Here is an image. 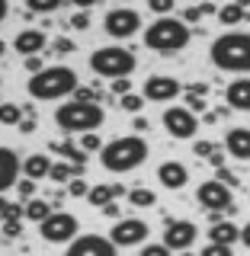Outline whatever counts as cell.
<instances>
[{
    "label": "cell",
    "instance_id": "cell-1",
    "mask_svg": "<svg viewBox=\"0 0 250 256\" xmlns=\"http://www.w3.org/2000/svg\"><path fill=\"white\" fill-rule=\"evenodd\" d=\"M212 64L218 70L250 74V32H224L212 42Z\"/></svg>",
    "mask_w": 250,
    "mask_h": 256
},
{
    "label": "cell",
    "instance_id": "cell-2",
    "mask_svg": "<svg viewBox=\"0 0 250 256\" xmlns=\"http://www.w3.org/2000/svg\"><path fill=\"white\" fill-rule=\"evenodd\" d=\"M144 160H148V144H144L141 134H125V138H116V141H109L106 148L100 150V164L106 166L109 173L138 170Z\"/></svg>",
    "mask_w": 250,
    "mask_h": 256
},
{
    "label": "cell",
    "instance_id": "cell-3",
    "mask_svg": "<svg viewBox=\"0 0 250 256\" xmlns=\"http://www.w3.org/2000/svg\"><path fill=\"white\" fill-rule=\"evenodd\" d=\"M192 32L183 20H173V16H164V20H154L148 29H144V45L151 52H160V54H173V52H183L189 45Z\"/></svg>",
    "mask_w": 250,
    "mask_h": 256
},
{
    "label": "cell",
    "instance_id": "cell-4",
    "mask_svg": "<svg viewBox=\"0 0 250 256\" xmlns=\"http://www.w3.org/2000/svg\"><path fill=\"white\" fill-rule=\"evenodd\" d=\"M26 90L32 100H61V96L77 90V74L64 64H55V68H45L42 74L29 77Z\"/></svg>",
    "mask_w": 250,
    "mask_h": 256
},
{
    "label": "cell",
    "instance_id": "cell-5",
    "mask_svg": "<svg viewBox=\"0 0 250 256\" xmlns=\"http://www.w3.org/2000/svg\"><path fill=\"white\" fill-rule=\"evenodd\" d=\"M106 112H103L100 102H61L55 109V122L64 134L68 132H80V134H90L103 125Z\"/></svg>",
    "mask_w": 250,
    "mask_h": 256
},
{
    "label": "cell",
    "instance_id": "cell-6",
    "mask_svg": "<svg viewBox=\"0 0 250 256\" xmlns=\"http://www.w3.org/2000/svg\"><path fill=\"white\" fill-rule=\"evenodd\" d=\"M135 54L128 52V48L122 45H106V48H96V52L90 54V70L93 74H100V77H112V80H119V77H128L135 70Z\"/></svg>",
    "mask_w": 250,
    "mask_h": 256
},
{
    "label": "cell",
    "instance_id": "cell-7",
    "mask_svg": "<svg viewBox=\"0 0 250 256\" xmlns=\"http://www.w3.org/2000/svg\"><path fill=\"white\" fill-rule=\"evenodd\" d=\"M103 29H106L109 38H132L135 32L141 29V13L138 10H128V6H116V10L106 13V20H103Z\"/></svg>",
    "mask_w": 250,
    "mask_h": 256
},
{
    "label": "cell",
    "instance_id": "cell-8",
    "mask_svg": "<svg viewBox=\"0 0 250 256\" xmlns=\"http://www.w3.org/2000/svg\"><path fill=\"white\" fill-rule=\"evenodd\" d=\"M164 128H167L170 138L189 141V138H196V132H199V118H196V112H189L186 106H170V109H164Z\"/></svg>",
    "mask_w": 250,
    "mask_h": 256
},
{
    "label": "cell",
    "instance_id": "cell-9",
    "mask_svg": "<svg viewBox=\"0 0 250 256\" xmlns=\"http://www.w3.org/2000/svg\"><path fill=\"white\" fill-rule=\"evenodd\" d=\"M39 230H42V237L48 244H68V240H77V230H80V221L74 214L68 212H55L48 221L39 224Z\"/></svg>",
    "mask_w": 250,
    "mask_h": 256
},
{
    "label": "cell",
    "instance_id": "cell-10",
    "mask_svg": "<svg viewBox=\"0 0 250 256\" xmlns=\"http://www.w3.org/2000/svg\"><path fill=\"white\" fill-rule=\"evenodd\" d=\"M64 256H119V246L112 244L109 237H100V234H84L77 240L68 244V253Z\"/></svg>",
    "mask_w": 250,
    "mask_h": 256
},
{
    "label": "cell",
    "instance_id": "cell-11",
    "mask_svg": "<svg viewBox=\"0 0 250 256\" xmlns=\"http://www.w3.org/2000/svg\"><path fill=\"white\" fill-rule=\"evenodd\" d=\"M196 196H199V205H205L208 212H221V208L228 212V208H234V192L218 180H205Z\"/></svg>",
    "mask_w": 250,
    "mask_h": 256
},
{
    "label": "cell",
    "instance_id": "cell-12",
    "mask_svg": "<svg viewBox=\"0 0 250 256\" xmlns=\"http://www.w3.org/2000/svg\"><path fill=\"white\" fill-rule=\"evenodd\" d=\"M148 234H151V228H148L141 218H122V221H116V228H112L109 240H112L116 246H138V244H144V240H148Z\"/></svg>",
    "mask_w": 250,
    "mask_h": 256
},
{
    "label": "cell",
    "instance_id": "cell-13",
    "mask_svg": "<svg viewBox=\"0 0 250 256\" xmlns=\"http://www.w3.org/2000/svg\"><path fill=\"white\" fill-rule=\"evenodd\" d=\"M196 224L192 221H173V218H167V230H164V246L167 250H189L192 246V240H196Z\"/></svg>",
    "mask_w": 250,
    "mask_h": 256
},
{
    "label": "cell",
    "instance_id": "cell-14",
    "mask_svg": "<svg viewBox=\"0 0 250 256\" xmlns=\"http://www.w3.org/2000/svg\"><path fill=\"white\" fill-rule=\"evenodd\" d=\"M180 93H183V86H180V80H176V77L154 74V77L144 80V96H148L151 102H170V100H176Z\"/></svg>",
    "mask_w": 250,
    "mask_h": 256
},
{
    "label": "cell",
    "instance_id": "cell-15",
    "mask_svg": "<svg viewBox=\"0 0 250 256\" xmlns=\"http://www.w3.org/2000/svg\"><path fill=\"white\" fill-rule=\"evenodd\" d=\"M20 170H23V164H20V157H16V150L0 144V196H4L7 189L16 186V176H20Z\"/></svg>",
    "mask_w": 250,
    "mask_h": 256
},
{
    "label": "cell",
    "instance_id": "cell-16",
    "mask_svg": "<svg viewBox=\"0 0 250 256\" xmlns=\"http://www.w3.org/2000/svg\"><path fill=\"white\" fill-rule=\"evenodd\" d=\"M157 180H160V186L164 189H183L186 186V180H189V170L180 164V160H164V164L157 166Z\"/></svg>",
    "mask_w": 250,
    "mask_h": 256
},
{
    "label": "cell",
    "instance_id": "cell-17",
    "mask_svg": "<svg viewBox=\"0 0 250 256\" xmlns=\"http://www.w3.org/2000/svg\"><path fill=\"white\" fill-rule=\"evenodd\" d=\"M224 100L234 112H250V77H237L234 84H228Z\"/></svg>",
    "mask_w": 250,
    "mask_h": 256
},
{
    "label": "cell",
    "instance_id": "cell-18",
    "mask_svg": "<svg viewBox=\"0 0 250 256\" xmlns=\"http://www.w3.org/2000/svg\"><path fill=\"white\" fill-rule=\"evenodd\" d=\"M45 42H48V38H45L42 29H23L20 36H16L13 48H16L20 54H26V58H36V54L45 48Z\"/></svg>",
    "mask_w": 250,
    "mask_h": 256
},
{
    "label": "cell",
    "instance_id": "cell-19",
    "mask_svg": "<svg viewBox=\"0 0 250 256\" xmlns=\"http://www.w3.org/2000/svg\"><path fill=\"white\" fill-rule=\"evenodd\" d=\"M224 150L237 160H250V128H231L224 138Z\"/></svg>",
    "mask_w": 250,
    "mask_h": 256
},
{
    "label": "cell",
    "instance_id": "cell-20",
    "mask_svg": "<svg viewBox=\"0 0 250 256\" xmlns=\"http://www.w3.org/2000/svg\"><path fill=\"white\" fill-rule=\"evenodd\" d=\"M52 160H48V154H29L26 160H23V173H26V180H45L48 173H52Z\"/></svg>",
    "mask_w": 250,
    "mask_h": 256
},
{
    "label": "cell",
    "instance_id": "cell-21",
    "mask_svg": "<svg viewBox=\"0 0 250 256\" xmlns=\"http://www.w3.org/2000/svg\"><path fill=\"white\" fill-rule=\"evenodd\" d=\"M208 240H212V244H221V246H234L240 240V228L231 224V221H221V224H215V228L208 230Z\"/></svg>",
    "mask_w": 250,
    "mask_h": 256
},
{
    "label": "cell",
    "instance_id": "cell-22",
    "mask_svg": "<svg viewBox=\"0 0 250 256\" xmlns=\"http://www.w3.org/2000/svg\"><path fill=\"white\" fill-rule=\"evenodd\" d=\"M52 150L64 157V164H74V166H80V170L87 166V150H84V148H77V144H71V141L52 144Z\"/></svg>",
    "mask_w": 250,
    "mask_h": 256
},
{
    "label": "cell",
    "instance_id": "cell-23",
    "mask_svg": "<svg viewBox=\"0 0 250 256\" xmlns=\"http://www.w3.org/2000/svg\"><path fill=\"white\" fill-rule=\"evenodd\" d=\"M244 16H247L244 4H224L218 10V22H224V26H237V22H244Z\"/></svg>",
    "mask_w": 250,
    "mask_h": 256
},
{
    "label": "cell",
    "instance_id": "cell-24",
    "mask_svg": "<svg viewBox=\"0 0 250 256\" xmlns=\"http://www.w3.org/2000/svg\"><path fill=\"white\" fill-rule=\"evenodd\" d=\"M52 205H48V202H42V198H29V202H26V218L29 221H36V224H42V221H48V218H52Z\"/></svg>",
    "mask_w": 250,
    "mask_h": 256
},
{
    "label": "cell",
    "instance_id": "cell-25",
    "mask_svg": "<svg viewBox=\"0 0 250 256\" xmlns=\"http://www.w3.org/2000/svg\"><path fill=\"white\" fill-rule=\"evenodd\" d=\"M80 173H84V170H80V166H74V164H55L52 173H48V180H55V182H71V180H77Z\"/></svg>",
    "mask_w": 250,
    "mask_h": 256
},
{
    "label": "cell",
    "instance_id": "cell-26",
    "mask_svg": "<svg viewBox=\"0 0 250 256\" xmlns=\"http://www.w3.org/2000/svg\"><path fill=\"white\" fill-rule=\"evenodd\" d=\"M20 122H23V106H16V102H0V125L20 128Z\"/></svg>",
    "mask_w": 250,
    "mask_h": 256
},
{
    "label": "cell",
    "instance_id": "cell-27",
    "mask_svg": "<svg viewBox=\"0 0 250 256\" xmlns=\"http://www.w3.org/2000/svg\"><path fill=\"white\" fill-rule=\"evenodd\" d=\"M218 16V10H215V4H202V6H186V10H183V22H186V26H189V22H199V20H202V16Z\"/></svg>",
    "mask_w": 250,
    "mask_h": 256
},
{
    "label": "cell",
    "instance_id": "cell-28",
    "mask_svg": "<svg viewBox=\"0 0 250 256\" xmlns=\"http://www.w3.org/2000/svg\"><path fill=\"white\" fill-rule=\"evenodd\" d=\"M112 198H116V196H112V186H93L90 192H87V202H90V205H100V208H106Z\"/></svg>",
    "mask_w": 250,
    "mask_h": 256
},
{
    "label": "cell",
    "instance_id": "cell-29",
    "mask_svg": "<svg viewBox=\"0 0 250 256\" xmlns=\"http://www.w3.org/2000/svg\"><path fill=\"white\" fill-rule=\"evenodd\" d=\"M128 202L135 208H151V205H157V196L151 189H132L128 192Z\"/></svg>",
    "mask_w": 250,
    "mask_h": 256
},
{
    "label": "cell",
    "instance_id": "cell-30",
    "mask_svg": "<svg viewBox=\"0 0 250 256\" xmlns=\"http://www.w3.org/2000/svg\"><path fill=\"white\" fill-rule=\"evenodd\" d=\"M116 106H119V109H125V112H135V116H138L141 106H144V100H141L138 93H128V96H122V100L116 102Z\"/></svg>",
    "mask_w": 250,
    "mask_h": 256
},
{
    "label": "cell",
    "instance_id": "cell-31",
    "mask_svg": "<svg viewBox=\"0 0 250 256\" xmlns=\"http://www.w3.org/2000/svg\"><path fill=\"white\" fill-rule=\"evenodd\" d=\"M61 0H29V13H55Z\"/></svg>",
    "mask_w": 250,
    "mask_h": 256
},
{
    "label": "cell",
    "instance_id": "cell-32",
    "mask_svg": "<svg viewBox=\"0 0 250 256\" xmlns=\"http://www.w3.org/2000/svg\"><path fill=\"white\" fill-rule=\"evenodd\" d=\"M80 148H84L87 154H96V150H103L106 144L100 141V134H96V132H90V134H84V138H80Z\"/></svg>",
    "mask_w": 250,
    "mask_h": 256
},
{
    "label": "cell",
    "instance_id": "cell-33",
    "mask_svg": "<svg viewBox=\"0 0 250 256\" xmlns=\"http://www.w3.org/2000/svg\"><path fill=\"white\" fill-rule=\"evenodd\" d=\"M96 100H103L100 90H93V86H77L74 90V102H96Z\"/></svg>",
    "mask_w": 250,
    "mask_h": 256
},
{
    "label": "cell",
    "instance_id": "cell-34",
    "mask_svg": "<svg viewBox=\"0 0 250 256\" xmlns=\"http://www.w3.org/2000/svg\"><path fill=\"white\" fill-rule=\"evenodd\" d=\"M132 93V80L128 77H119V80H112V100H122V96Z\"/></svg>",
    "mask_w": 250,
    "mask_h": 256
},
{
    "label": "cell",
    "instance_id": "cell-35",
    "mask_svg": "<svg viewBox=\"0 0 250 256\" xmlns=\"http://www.w3.org/2000/svg\"><path fill=\"white\" fill-rule=\"evenodd\" d=\"M151 13H157V20H164V16L173 13V0H151Z\"/></svg>",
    "mask_w": 250,
    "mask_h": 256
},
{
    "label": "cell",
    "instance_id": "cell-36",
    "mask_svg": "<svg viewBox=\"0 0 250 256\" xmlns=\"http://www.w3.org/2000/svg\"><path fill=\"white\" fill-rule=\"evenodd\" d=\"M74 42H71V38H55V42H52V54H58V58H64V54H71V52H74Z\"/></svg>",
    "mask_w": 250,
    "mask_h": 256
},
{
    "label": "cell",
    "instance_id": "cell-37",
    "mask_svg": "<svg viewBox=\"0 0 250 256\" xmlns=\"http://www.w3.org/2000/svg\"><path fill=\"white\" fill-rule=\"evenodd\" d=\"M71 29H77V32L90 29V13H87V10H77L74 16H71Z\"/></svg>",
    "mask_w": 250,
    "mask_h": 256
},
{
    "label": "cell",
    "instance_id": "cell-38",
    "mask_svg": "<svg viewBox=\"0 0 250 256\" xmlns=\"http://www.w3.org/2000/svg\"><path fill=\"white\" fill-rule=\"evenodd\" d=\"M138 256H170V250H167L164 244H144Z\"/></svg>",
    "mask_w": 250,
    "mask_h": 256
},
{
    "label": "cell",
    "instance_id": "cell-39",
    "mask_svg": "<svg viewBox=\"0 0 250 256\" xmlns=\"http://www.w3.org/2000/svg\"><path fill=\"white\" fill-rule=\"evenodd\" d=\"M0 234H4L7 240H16V237L23 234V224L20 221H4V230H0Z\"/></svg>",
    "mask_w": 250,
    "mask_h": 256
},
{
    "label": "cell",
    "instance_id": "cell-40",
    "mask_svg": "<svg viewBox=\"0 0 250 256\" xmlns=\"http://www.w3.org/2000/svg\"><path fill=\"white\" fill-rule=\"evenodd\" d=\"M215 180H218V182H224L228 189H237V186H240V176H234L231 170H218V176H215Z\"/></svg>",
    "mask_w": 250,
    "mask_h": 256
},
{
    "label": "cell",
    "instance_id": "cell-41",
    "mask_svg": "<svg viewBox=\"0 0 250 256\" xmlns=\"http://www.w3.org/2000/svg\"><path fill=\"white\" fill-rule=\"evenodd\" d=\"M87 192H90V186H87L84 180H71V182H68V196L80 198V196H87Z\"/></svg>",
    "mask_w": 250,
    "mask_h": 256
},
{
    "label": "cell",
    "instance_id": "cell-42",
    "mask_svg": "<svg viewBox=\"0 0 250 256\" xmlns=\"http://www.w3.org/2000/svg\"><path fill=\"white\" fill-rule=\"evenodd\" d=\"M215 148H218V144H212V141H196L192 154H199V157H212V154H215Z\"/></svg>",
    "mask_w": 250,
    "mask_h": 256
},
{
    "label": "cell",
    "instance_id": "cell-43",
    "mask_svg": "<svg viewBox=\"0 0 250 256\" xmlns=\"http://www.w3.org/2000/svg\"><path fill=\"white\" fill-rule=\"evenodd\" d=\"M199 256H231V246H221V244H208Z\"/></svg>",
    "mask_w": 250,
    "mask_h": 256
},
{
    "label": "cell",
    "instance_id": "cell-44",
    "mask_svg": "<svg viewBox=\"0 0 250 256\" xmlns=\"http://www.w3.org/2000/svg\"><path fill=\"white\" fill-rule=\"evenodd\" d=\"M16 192H20V196L29 202V198H32V192H36V182H32V180H20V182H16Z\"/></svg>",
    "mask_w": 250,
    "mask_h": 256
},
{
    "label": "cell",
    "instance_id": "cell-45",
    "mask_svg": "<svg viewBox=\"0 0 250 256\" xmlns=\"http://www.w3.org/2000/svg\"><path fill=\"white\" fill-rule=\"evenodd\" d=\"M20 218H26V205L10 202V208H7V221H20Z\"/></svg>",
    "mask_w": 250,
    "mask_h": 256
},
{
    "label": "cell",
    "instance_id": "cell-46",
    "mask_svg": "<svg viewBox=\"0 0 250 256\" xmlns=\"http://www.w3.org/2000/svg\"><path fill=\"white\" fill-rule=\"evenodd\" d=\"M26 70H29L32 77H36V74H42V70H45V64H42V58H39V54H36V58H26Z\"/></svg>",
    "mask_w": 250,
    "mask_h": 256
},
{
    "label": "cell",
    "instance_id": "cell-47",
    "mask_svg": "<svg viewBox=\"0 0 250 256\" xmlns=\"http://www.w3.org/2000/svg\"><path fill=\"white\" fill-rule=\"evenodd\" d=\"M205 93H208L205 84H192V86H186V96H196V100H205Z\"/></svg>",
    "mask_w": 250,
    "mask_h": 256
},
{
    "label": "cell",
    "instance_id": "cell-48",
    "mask_svg": "<svg viewBox=\"0 0 250 256\" xmlns=\"http://www.w3.org/2000/svg\"><path fill=\"white\" fill-rule=\"evenodd\" d=\"M208 164H212L215 170H224V154H221V148H215V154L208 157Z\"/></svg>",
    "mask_w": 250,
    "mask_h": 256
},
{
    "label": "cell",
    "instance_id": "cell-49",
    "mask_svg": "<svg viewBox=\"0 0 250 256\" xmlns=\"http://www.w3.org/2000/svg\"><path fill=\"white\" fill-rule=\"evenodd\" d=\"M103 214H106V218H112V221H122V214H119V205H116V202H109L106 208H103Z\"/></svg>",
    "mask_w": 250,
    "mask_h": 256
},
{
    "label": "cell",
    "instance_id": "cell-50",
    "mask_svg": "<svg viewBox=\"0 0 250 256\" xmlns=\"http://www.w3.org/2000/svg\"><path fill=\"white\" fill-rule=\"evenodd\" d=\"M36 128H39V125H36V118H23V122H20V132H23V134H32Z\"/></svg>",
    "mask_w": 250,
    "mask_h": 256
},
{
    "label": "cell",
    "instance_id": "cell-51",
    "mask_svg": "<svg viewBox=\"0 0 250 256\" xmlns=\"http://www.w3.org/2000/svg\"><path fill=\"white\" fill-rule=\"evenodd\" d=\"M132 128H135V132H148V118H141V116H135V122H132Z\"/></svg>",
    "mask_w": 250,
    "mask_h": 256
},
{
    "label": "cell",
    "instance_id": "cell-52",
    "mask_svg": "<svg viewBox=\"0 0 250 256\" xmlns=\"http://www.w3.org/2000/svg\"><path fill=\"white\" fill-rule=\"evenodd\" d=\"M240 244H244L247 250H250V221L244 224V228H240Z\"/></svg>",
    "mask_w": 250,
    "mask_h": 256
},
{
    "label": "cell",
    "instance_id": "cell-53",
    "mask_svg": "<svg viewBox=\"0 0 250 256\" xmlns=\"http://www.w3.org/2000/svg\"><path fill=\"white\" fill-rule=\"evenodd\" d=\"M112 196H116V198L125 196V186H122V182H112Z\"/></svg>",
    "mask_w": 250,
    "mask_h": 256
},
{
    "label": "cell",
    "instance_id": "cell-54",
    "mask_svg": "<svg viewBox=\"0 0 250 256\" xmlns=\"http://www.w3.org/2000/svg\"><path fill=\"white\" fill-rule=\"evenodd\" d=\"M7 208H10V202H7V198L0 196V221H7Z\"/></svg>",
    "mask_w": 250,
    "mask_h": 256
},
{
    "label": "cell",
    "instance_id": "cell-55",
    "mask_svg": "<svg viewBox=\"0 0 250 256\" xmlns=\"http://www.w3.org/2000/svg\"><path fill=\"white\" fill-rule=\"evenodd\" d=\"M208 221H212V228H215V224H221V212H208Z\"/></svg>",
    "mask_w": 250,
    "mask_h": 256
},
{
    "label": "cell",
    "instance_id": "cell-56",
    "mask_svg": "<svg viewBox=\"0 0 250 256\" xmlns=\"http://www.w3.org/2000/svg\"><path fill=\"white\" fill-rule=\"evenodd\" d=\"M7 13H10V6H7V0H0V20H7Z\"/></svg>",
    "mask_w": 250,
    "mask_h": 256
},
{
    "label": "cell",
    "instance_id": "cell-57",
    "mask_svg": "<svg viewBox=\"0 0 250 256\" xmlns=\"http://www.w3.org/2000/svg\"><path fill=\"white\" fill-rule=\"evenodd\" d=\"M0 54H7V45L4 42H0Z\"/></svg>",
    "mask_w": 250,
    "mask_h": 256
},
{
    "label": "cell",
    "instance_id": "cell-58",
    "mask_svg": "<svg viewBox=\"0 0 250 256\" xmlns=\"http://www.w3.org/2000/svg\"><path fill=\"white\" fill-rule=\"evenodd\" d=\"M180 256H192V253H189V250H183V253H180Z\"/></svg>",
    "mask_w": 250,
    "mask_h": 256
},
{
    "label": "cell",
    "instance_id": "cell-59",
    "mask_svg": "<svg viewBox=\"0 0 250 256\" xmlns=\"http://www.w3.org/2000/svg\"><path fill=\"white\" fill-rule=\"evenodd\" d=\"M0 244H4V234H0Z\"/></svg>",
    "mask_w": 250,
    "mask_h": 256
}]
</instances>
